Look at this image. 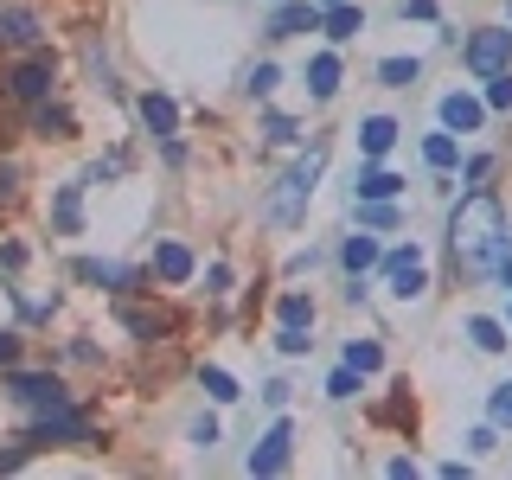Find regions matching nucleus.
Listing matches in <instances>:
<instances>
[{
	"label": "nucleus",
	"instance_id": "39",
	"mask_svg": "<svg viewBox=\"0 0 512 480\" xmlns=\"http://www.w3.org/2000/svg\"><path fill=\"white\" fill-rule=\"evenodd\" d=\"M500 282H506V288H512V256H506V263H500Z\"/></svg>",
	"mask_w": 512,
	"mask_h": 480
},
{
	"label": "nucleus",
	"instance_id": "12",
	"mask_svg": "<svg viewBox=\"0 0 512 480\" xmlns=\"http://www.w3.org/2000/svg\"><path fill=\"white\" fill-rule=\"evenodd\" d=\"M404 192V180H397L391 167H365L359 180H352V199H397Z\"/></svg>",
	"mask_w": 512,
	"mask_h": 480
},
{
	"label": "nucleus",
	"instance_id": "29",
	"mask_svg": "<svg viewBox=\"0 0 512 480\" xmlns=\"http://www.w3.org/2000/svg\"><path fill=\"white\" fill-rule=\"evenodd\" d=\"M77 192H84V186H64L58 192V231H77V224H84V218H77Z\"/></svg>",
	"mask_w": 512,
	"mask_h": 480
},
{
	"label": "nucleus",
	"instance_id": "5",
	"mask_svg": "<svg viewBox=\"0 0 512 480\" xmlns=\"http://www.w3.org/2000/svg\"><path fill=\"white\" fill-rule=\"evenodd\" d=\"M90 436V423L77 416L71 404H52V410H39V423H32V448H52V442H84Z\"/></svg>",
	"mask_w": 512,
	"mask_h": 480
},
{
	"label": "nucleus",
	"instance_id": "19",
	"mask_svg": "<svg viewBox=\"0 0 512 480\" xmlns=\"http://www.w3.org/2000/svg\"><path fill=\"white\" fill-rule=\"evenodd\" d=\"M340 263L352 269V276H365V269H372V263H378V244H372V237H346V250H340Z\"/></svg>",
	"mask_w": 512,
	"mask_h": 480
},
{
	"label": "nucleus",
	"instance_id": "27",
	"mask_svg": "<svg viewBox=\"0 0 512 480\" xmlns=\"http://www.w3.org/2000/svg\"><path fill=\"white\" fill-rule=\"evenodd\" d=\"M282 327H314V301L308 295H282Z\"/></svg>",
	"mask_w": 512,
	"mask_h": 480
},
{
	"label": "nucleus",
	"instance_id": "11",
	"mask_svg": "<svg viewBox=\"0 0 512 480\" xmlns=\"http://www.w3.org/2000/svg\"><path fill=\"white\" fill-rule=\"evenodd\" d=\"M442 122H448V135H474V128L487 122V109H480L474 96L455 90V96H442Z\"/></svg>",
	"mask_w": 512,
	"mask_h": 480
},
{
	"label": "nucleus",
	"instance_id": "36",
	"mask_svg": "<svg viewBox=\"0 0 512 480\" xmlns=\"http://www.w3.org/2000/svg\"><path fill=\"white\" fill-rule=\"evenodd\" d=\"M192 442H199V448L218 442V423H212V416H199V423H192Z\"/></svg>",
	"mask_w": 512,
	"mask_h": 480
},
{
	"label": "nucleus",
	"instance_id": "18",
	"mask_svg": "<svg viewBox=\"0 0 512 480\" xmlns=\"http://www.w3.org/2000/svg\"><path fill=\"white\" fill-rule=\"evenodd\" d=\"M320 26H327V39H352V32H365V13L340 0V7H327V20H320Z\"/></svg>",
	"mask_w": 512,
	"mask_h": 480
},
{
	"label": "nucleus",
	"instance_id": "17",
	"mask_svg": "<svg viewBox=\"0 0 512 480\" xmlns=\"http://www.w3.org/2000/svg\"><path fill=\"white\" fill-rule=\"evenodd\" d=\"M77 276H84V282H103V288H135V282H141L135 269H122V263H90V256L77 263Z\"/></svg>",
	"mask_w": 512,
	"mask_h": 480
},
{
	"label": "nucleus",
	"instance_id": "38",
	"mask_svg": "<svg viewBox=\"0 0 512 480\" xmlns=\"http://www.w3.org/2000/svg\"><path fill=\"white\" fill-rule=\"evenodd\" d=\"M436 13V0H404V20H429Z\"/></svg>",
	"mask_w": 512,
	"mask_h": 480
},
{
	"label": "nucleus",
	"instance_id": "1",
	"mask_svg": "<svg viewBox=\"0 0 512 480\" xmlns=\"http://www.w3.org/2000/svg\"><path fill=\"white\" fill-rule=\"evenodd\" d=\"M448 250H455V263L468 269V276H487V269L506 263V212L493 192H468V199L455 205V218H448Z\"/></svg>",
	"mask_w": 512,
	"mask_h": 480
},
{
	"label": "nucleus",
	"instance_id": "7",
	"mask_svg": "<svg viewBox=\"0 0 512 480\" xmlns=\"http://www.w3.org/2000/svg\"><path fill=\"white\" fill-rule=\"evenodd\" d=\"M468 64H474L480 77H493V71H512V32H500V26L474 32V39H468Z\"/></svg>",
	"mask_w": 512,
	"mask_h": 480
},
{
	"label": "nucleus",
	"instance_id": "22",
	"mask_svg": "<svg viewBox=\"0 0 512 480\" xmlns=\"http://www.w3.org/2000/svg\"><path fill=\"white\" fill-rule=\"evenodd\" d=\"M199 384L218 397V404H237V397H244V391H237V378H231V372H218V365H205V372H199Z\"/></svg>",
	"mask_w": 512,
	"mask_h": 480
},
{
	"label": "nucleus",
	"instance_id": "14",
	"mask_svg": "<svg viewBox=\"0 0 512 480\" xmlns=\"http://www.w3.org/2000/svg\"><path fill=\"white\" fill-rule=\"evenodd\" d=\"M141 122H148L154 135H167V141H173V128H180V109H173L167 96H154V90H148V96H141Z\"/></svg>",
	"mask_w": 512,
	"mask_h": 480
},
{
	"label": "nucleus",
	"instance_id": "40",
	"mask_svg": "<svg viewBox=\"0 0 512 480\" xmlns=\"http://www.w3.org/2000/svg\"><path fill=\"white\" fill-rule=\"evenodd\" d=\"M320 7H340V0H320Z\"/></svg>",
	"mask_w": 512,
	"mask_h": 480
},
{
	"label": "nucleus",
	"instance_id": "25",
	"mask_svg": "<svg viewBox=\"0 0 512 480\" xmlns=\"http://www.w3.org/2000/svg\"><path fill=\"white\" fill-rule=\"evenodd\" d=\"M359 224H372V231H391V224H397L391 199H359Z\"/></svg>",
	"mask_w": 512,
	"mask_h": 480
},
{
	"label": "nucleus",
	"instance_id": "37",
	"mask_svg": "<svg viewBox=\"0 0 512 480\" xmlns=\"http://www.w3.org/2000/svg\"><path fill=\"white\" fill-rule=\"evenodd\" d=\"M20 359V333H0V365H13Z\"/></svg>",
	"mask_w": 512,
	"mask_h": 480
},
{
	"label": "nucleus",
	"instance_id": "13",
	"mask_svg": "<svg viewBox=\"0 0 512 480\" xmlns=\"http://www.w3.org/2000/svg\"><path fill=\"white\" fill-rule=\"evenodd\" d=\"M154 276H160V282H186V276H192V250H186V244H160V250H154Z\"/></svg>",
	"mask_w": 512,
	"mask_h": 480
},
{
	"label": "nucleus",
	"instance_id": "28",
	"mask_svg": "<svg viewBox=\"0 0 512 480\" xmlns=\"http://www.w3.org/2000/svg\"><path fill=\"white\" fill-rule=\"evenodd\" d=\"M487 109H512V71H493L487 77Z\"/></svg>",
	"mask_w": 512,
	"mask_h": 480
},
{
	"label": "nucleus",
	"instance_id": "34",
	"mask_svg": "<svg viewBox=\"0 0 512 480\" xmlns=\"http://www.w3.org/2000/svg\"><path fill=\"white\" fill-rule=\"evenodd\" d=\"M160 327H167V320H160V314H128V333H141V340H154Z\"/></svg>",
	"mask_w": 512,
	"mask_h": 480
},
{
	"label": "nucleus",
	"instance_id": "24",
	"mask_svg": "<svg viewBox=\"0 0 512 480\" xmlns=\"http://www.w3.org/2000/svg\"><path fill=\"white\" fill-rule=\"evenodd\" d=\"M423 160H429L436 173H448V167H455V135H429V141H423Z\"/></svg>",
	"mask_w": 512,
	"mask_h": 480
},
{
	"label": "nucleus",
	"instance_id": "9",
	"mask_svg": "<svg viewBox=\"0 0 512 480\" xmlns=\"http://www.w3.org/2000/svg\"><path fill=\"white\" fill-rule=\"evenodd\" d=\"M320 13L314 0H288V7H276V20H269V39H295V32H314Z\"/></svg>",
	"mask_w": 512,
	"mask_h": 480
},
{
	"label": "nucleus",
	"instance_id": "3",
	"mask_svg": "<svg viewBox=\"0 0 512 480\" xmlns=\"http://www.w3.org/2000/svg\"><path fill=\"white\" fill-rule=\"evenodd\" d=\"M52 84H58V71H52V58H26V64H13L7 77H0V90L13 96V103H45L52 96Z\"/></svg>",
	"mask_w": 512,
	"mask_h": 480
},
{
	"label": "nucleus",
	"instance_id": "15",
	"mask_svg": "<svg viewBox=\"0 0 512 480\" xmlns=\"http://www.w3.org/2000/svg\"><path fill=\"white\" fill-rule=\"evenodd\" d=\"M308 90H314V103H327V96L340 90V58H333V52H320L308 64Z\"/></svg>",
	"mask_w": 512,
	"mask_h": 480
},
{
	"label": "nucleus",
	"instance_id": "20",
	"mask_svg": "<svg viewBox=\"0 0 512 480\" xmlns=\"http://www.w3.org/2000/svg\"><path fill=\"white\" fill-rule=\"evenodd\" d=\"M32 122H39V135H71V116H64V109H52V96H45V103H32Z\"/></svg>",
	"mask_w": 512,
	"mask_h": 480
},
{
	"label": "nucleus",
	"instance_id": "23",
	"mask_svg": "<svg viewBox=\"0 0 512 480\" xmlns=\"http://www.w3.org/2000/svg\"><path fill=\"white\" fill-rule=\"evenodd\" d=\"M346 365L365 378V372H378V365H384V352H378L372 340H352V346H346Z\"/></svg>",
	"mask_w": 512,
	"mask_h": 480
},
{
	"label": "nucleus",
	"instance_id": "30",
	"mask_svg": "<svg viewBox=\"0 0 512 480\" xmlns=\"http://www.w3.org/2000/svg\"><path fill=\"white\" fill-rule=\"evenodd\" d=\"M276 346L288 352V359H301V352H308L314 340H308V327H282V333H276Z\"/></svg>",
	"mask_w": 512,
	"mask_h": 480
},
{
	"label": "nucleus",
	"instance_id": "21",
	"mask_svg": "<svg viewBox=\"0 0 512 480\" xmlns=\"http://www.w3.org/2000/svg\"><path fill=\"white\" fill-rule=\"evenodd\" d=\"M468 340H474L480 352H500V346H506V333H500V320H487V314H474V320H468Z\"/></svg>",
	"mask_w": 512,
	"mask_h": 480
},
{
	"label": "nucleus",
	"instance_id": "26",
	"mask_svg": "<svg viewBox=\"0 0 512 480\" xmlns=\"http://www.w3.org/2000/svg\"><path fill=\"white\" fill-rule=\"evenodd\" d=\"M416 71H423L416 58H384V64H378V77H384V84H397V90L416 84Z\"/></svg>",
	"mask_w": 512,
	"mask_h": 480
},
{
	"label": "nucleus",
	"instance_id": "2",
	"mask_svg": "<svg viewBox=\"0 0 512 480\" xmlns=\"http://www.w3.org/2000/svg\"><path fill=\"white\" fill-rule=\"evenodd\" d=\"M320 167H327V148H308V160H295V167H288L282 180H276V192H269V218H276V224H295V218H301V205L314 199Z\"/></svg>",
	"mask_w": 512,
	"mask_h": 480
},
{
	"label": "nucleus",
	"instance_id": "4",
	"mask_svg": "<svg viewBox=\"0 0 512 480\" xmlns=\"http://www.w3.org/2000/svg\"><path fill=\"white\" fill-rule=\"evenodd\" d=\"M384 282H391V295H397V301H416V295L429 288V263H423V250H416V244L391 250V256H384Z\"/></svg>",
	"mask_w": 512,
	"mask_h": 480
},
{
	"label": "nucleus",
	"instance_id": "10",
	"mask_svg": "<svg viewBox=\"0 0 512 480\" xmlns=\"http://www.w3.org/2000/svg\"><path fill=\"white\" fill-rule=\"evenodd\" d=\"M39 39H45V26H39L32 7H7V13H0V45H39Z\"/></svg>",
	"mask_w": 512,
	"mask_h": 480
},
{
	"label": "nucleus",
	"instance_id": "8",
	"mask_svg": "<svg viewBox=\"0 0 512 480\" xmlns=\"http://www.w3.org/2000/svg\"><path fill=\"white\" fill-rule=\"evenodd\" d=\"M288 442H295V429H288V423H276L263 442L250 448V474H282V468H288Z\"/></svg>",
	"mask_w": 512,
	"mask_h": 480
},
{
	"label": "nucleus",
	"instance_id": "35",
	"mask_svg": "<svg viewBox=\"0 0 512 480\" xmlns=\"http://www.w3.org/2000/svg\"><path fill=\"white\" fill-rule=\"evenodd\" d=\"M263 135H269V141H295V122H288V116H269Z\"/></svg>",
	"mask_w": 512,
	"mask_h": 480
},
{
	"label": "nucleus",
	"instance_id": "6",
	"mask_svg": "<svg viewBox=\"0 0 512 480\" xmlns=\"http://www.w3.org/2000/svg\"><path fill=\"white\" fill-rule=\"evenodd\" d=\"M7 391H13V404H32V410L71 404V397H64V384H58L52 372H7Z\"/></svg>",
	"mask_w": 512,
	"mask_h": 480
},
{
	"label": "nucleus",
	"instance_id": "31",
	"mask_svg": "<svg viewBox=\"0 0 512 480\" xmlns=\"http://www.w3.org/2000/svg\"><path fill=\"white\" fill-rule=\"evenodd\" d=\"M244 90L250 96H269V90H276V64H256V71L244 77Z\"/></svg>",
	"mask_w": 512,
	"mask_h": 480
},
{
	"label": "nucleus",
	"instance_id": "16",
	"mask_svg": "<svg viewBox=\"0 0 512 480\" xmlns=\"http://www.w3.org/2000/svg\"><path fill=\"white\" fill-rule=\"evenodd\" d=\"M391 141H397V122H391V116H365V128H359V148H365V154H372V160L391 154Z\"/></svg>",
	"mask_w": 512,
	"mask_h": 480
},
{
	"label": "nucleus",
	"instance_id": "33",
	"mask_svg": "<svg viewBox=\"0 0 512 480\" xmlns=\"http://www.w3.org/2000/svg\"><path fill=\"white\" fill-rule=\"evenodd\" d=\"M493 423H506V429H512V378L500 384V391H493Z\"/></svg>",
	"mask_w": 512,
	"mask_h": 480
},
{
	"label": "nucleus",
	"instance_id": "32",
	"mask_svg": "<svg viewBox=\"0 0 512 480\" xmlns=\"http://www.w3.org/2000/svg\"><path fill=\"white\" fill-rule=\"evenodd\" d=\"M327 397H359V372H352V365H346V372H333L327 378Z\"/></svg>",
	"mask_w": 512,
	"mask_h": 480
}]
</instances>
